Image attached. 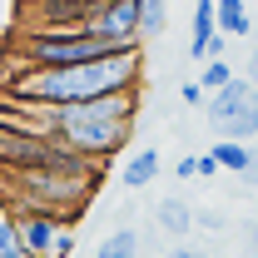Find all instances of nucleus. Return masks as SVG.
Here are the masks:
<instances>
[{
    "instance_id": "nucleus-1",
    "label": "nucleus",
    "mask_w": 258,
    "mask_h": 258,
    "mask_svg": "<svg viewBox=\"0 0 258 258\" xmlns=\"http://www.w3.org/2000/svg\"><path fill=\"white\" fill-rule=\"evenodd\" d=\"M134 114H139V90L124 95H104V99H85V104H20L5 99L0 104V124H15L25 134L55 139L64 149L85 154V159H114L134 134Z\"/></svg>"
},
{
    "instance_id": "nucleus-2",
    "label": "nucleus",
    "mask_w": 258,
    "mask_h": 258,
    "mask_svg": "<svg viewBox=\"0 0 258 258\" xmlns=\"http://www.w3.org/2000/svg\"><path fill=\"white\" fill-rule=\"evenodd\" d=\"M144 85V45L124 55H104L90 64H64V70H5V99L20 104H85V99L124 95Z\"/></svg>"
},
{
    "instance_id": "nucleus-3",
    "label": "nucleus",
    "mask_w": 258,
    "mask_h": 258,
    "mask_svg": "<svg viewBox=\"0 0 258 258\" xmlns=\"http://www.w3.org/2000/svg\"><path fill=\"white\" fill-rule=\"evenodd\" d=\"M124 50H139V45H114L104 35H90L85 25L80 30H25L15 40V64L5 70H64V64H90L104 55H124Z\"/></svg>"
},
{
    "instance_id": "nucleus-4",
    "label": "nucleus",
    "mask_w": 258,
    "mask_h": 258,
    "mask_svg": "<svg viewBox=\"0 0 258 258\" xmlns=\"http://www.w3.org/2000/svg\"><path fill=\"white\" fill-rule=\"evenodd\" d=\"M204 114L219 129V139H243L248 144L258 134V85L248 75H233L224 90H214L204 99Z\"/></svg>"
},
{
    "instance_id": "nucleus-5",
    "label": "nucleus",
    "mask_w": 258,
    "mask_h": 258,
    "mask_svg": "<svg viewBox=\"0 0 258 258\" xmlns=\"http://www.w3.org/2000/svg\"><path fill=\"white\" fill-rule=\"evenodd\" d=\"M85 30L104 35L114 45H144L139 40V0H104V5H95L90 20H85Z\"/></svg>"
},
{
    "instance_id": "nucleus-6",
    "label": "nucleus",
    "mask_w": 258,
    "mask_h": 258,
    "mask_svg": "<svg viewBox=\"0 0 258 258\" xmlns=\"http://www.w3.org/2000/svg\"><path fill=\"white\" fill-rule=\"evenodd\" d=\"M10 214H15L20 243H25L30 258H55V238H60L64 228H75L70 219H60V214H40V209H10Z\"/></svg>"
},
{
    "instance_id": "nucleus-7",
    "label": "nucleus",
    "mask_w": 258,
    "mask_h": 258,
    "mask_svg": "<svg viewBox=\"0 0 258 258\" xmlns=\"http://www.w3.org/2000/svg\"><path fill=\"white\" fill-rule=\"evenodd\" d=\"M209 154L219 159V174H238L243 184H258V164H253V144L243 139H214Z\"/></svg>"
},
{
    "instance_id": "nucleus-8",
    "label": "nucleus",
    "mask_w": 258,
    "mask_h": 258,
    "mask_svg": "<svg viewBox=\"0 0 258 258\" xmlns=\"http://www.w3.org/2000/svg\"><path fill=\"white\" fill-rule=\"evenodd\" d=\"M159 169H164L159 149H149V144H144V149H134V154L124 159V169H119V184H124V189H149V184L159 179Z\"/></svg>"
},
{
    "instance_id": "nucleus-9",
    "label": "nucleus",
    "mask_w": 258,
    "mask_h": 258,
    "mask_svg": "<svg viewBox=\"0 0 258 258\" xmlns=\"http://www.w3.org/2000/svg\"><path fill=\"white\" fill-rule=\"evenodd\" d=\"M214 20H219V35H228V40H248L253 35L248 0H214Z\"/></svg>"
},
{
    "instance_id": "nucleus-10",
    "label": "nucleus",
    "mask_w": 258,
    "mask_h": 258,
    "mask_svg": "<svg viewBox=\"0 0 258 258\" xmlns=\"http://www.w3.org/2000/svg\"><path fill=\"white\" fill-rule=\"evenodd\" d=\"M154 224H159L169 238H184L194 228V204H184V199H159V204H154Z\"/></svg>"
},
{
    "instance_id": "nucleus-11",
    "label": "nucleus",
    "mask_w": 258,
    "mask_h": 258,
    "mask_svg": "<svg viewBox=\"0 0 258 258\" xmlns=\"http://www.w3.org/2000/svg\"><path fill=\"white\" fill-rule=\"evenodd\" d=\"M169 30V0H139V40H159Z\"/></svg>"
},
{
    "instance_id": "nucleus-12",
    "label": "nucleus",
    "mask_w": 258,
    "mask_h": 258,
    "mask_svg": "<svg viewBox=\"0 0 258 258\" xmlns=\"http://www.w3.org/2000/svg\"><path fill=\"white\" fill-rule=\"evenodd\" d=\"M95 258H144L139 233H134V228H114V233H109V238L95 248Z\"/></svg>"
},
{
    "instance_id": "nucleus-13",
    "label": "nucleus",
    "mask_w": 258,
    "mask_h": 258,
    "mask_svg": "<svg viewBox=\"0 0 258 258\" xmlns=\"http://www.w3.org/2000/svg\"><path fill=\"white\" fill-rule=\"evenodd\" d=\"M228 80H233V70L224 60H204V75H199V85H204V95H214V90H224Z\"/></svg>"
},
{
    "instance_id": "nucleus-14",
    "label": "nucleus",
    "mask_w": 258,
    "mask_h": 258,
    "mask_svg": "<svg viewBox=\"0 0 258 258\" xmlns=\"http://www.w3.org/2000/svg\"><path fill=\"white\" fill-rule=\"evenodd\" d=\"M0 258H30L25 243H20V228H15V214L0 224Z\"/></svg>"
},
{
    "instance_id": "nucleus-15",
    "label": "nucleus",
    "mask_w": 258,
    "mask_h": 258,
    "mask_svg": "<svg viewBox=\"0 0 258 258\" xmlns=\"http://www.w3.org/2000/svg\"><path fill=\"white\" fill-rule=\"evenodd\" d=\"M179 99H184V104H189V109H204V85H199V80H184V85H179Z\"/></svg>"
},
{
    "instance_id": "nucleus-16",
    "label": "nucleus",
    "mask_w": 258,
    "mask_h": 258,
    "mask_svg": "<svg viewBox=\"0 0 258 258\" xmlns=\"http://www.w3.org/2000/svg\"><path fill=\"white\" fill-rule=\"evenodd\" d=\"M194 228H228V219L214 209H194Z\"/></svg>"
},
{
    "instance_id": "nucleus-17",
    "label": "nucleus",
    "mask_w": 258,
    "mask_h": 258,
    "mask_svg": "<svg viewBox=\"0 0 258 258\" xmlns=\"http://www.w3.org/2000/svg\"><path fill=\"white\" fill-rule=\"evenodd\" d=\"M174 179H199V154H184L174 164Z\"/></svg>"
},
{
    "instance_id": "nucleus-18",
    "label": "nucleus",
    "mask_w": 258,
    "mask_h": 258,
    "mask_svg": "<svg viewBox=\"0 0 258 258\" xmlns=\"http://www.w3.org/2000/svg\"><path fill=\"white\" fill-rule=\"evenodd\" d=\"M243 258H258V219L243 228Z\"/></svg>"
},
{
    "instance_id": "nucleus-19",
    "label": "nucleus",
    "mask_w": 258,
    "mask_h": 258,
    "mask_svg": "<svg viewBox=\"0 0 258 258\" xmlns=\"http://www.w3.org/2000/svg\"><path fill=\"white\" fill-rule=\"evenodd\" d=\"M70 253H75V228H64L55 238V258H70Z\"/></svg>"
},
{
    "instance_id": "nucleus-20",
    "label": "nucleus",
    "mask_w": 258,
    "mask_h": 258,
    "mask_svg": "<svg viewBox=\"0 0 258 258\" xmlns=\"http://www.w3.org/2000/svg\"><path fill=\"white\" fill-rule=\"evenodd\" d=\"M219 174V159L214 154H199V179H214Z\"/></svg>"
},
{
    "instance_id": "nucleus-21",
    "label": "nucleus",
    "mask_w": 258,
    "mask_h": 258,
    "mask_svg": "<svg viewBox=\"0 0 258 258\" xmlns=\"http://www.w3.org/2000/svg\"><path fill=\"white\" fill-rule=\"evenodd\" d=\"M169 258H214V253H204V248H189V243H179V248H169Z\"/></svg>"
},
{
    "instance_id": "nucleus-22",
    "label": "nucleus",
    "mask_w": 258,
    "mask_h": 258,
    "mask_svg": "<svg viewBox=\"0 0 258 258\" xmlns=\"http://www.w3.org/2000/svg\"><path fill=\"white\" fill-rule=\"evenodd\" d=\"M248 80H253V85H258V50H253V55H248Z\"/></svg>"
},
{
    "instance_id": "nucleus-23",
    "label": "nucleus",
    "mask_w": 258,
    "mask_h": 258,
    "mask_svg": "<svg viewBox=\"0 0 258 258\" xmlns=\"http://www.w3.org/2000/svg\"><path fill=\"white\" fill-rule=\"evenodd\" d=\"M10 219V199H5V189H0V224Z\"/></svg>"
},
{
    "instance_id": "nucleus-24",
    "label": "nucleus",
    "mask_w": 258,
    "mask_h": 258,
    "mask_svg": "<svg viewBox=\"0 0 258 258\" xmlns=\"http://www.w3.org/2000/svg\"><path fill=\"white\" fill-rule=\"evenodd\" d=\"M253 164H258V144H253Z\"/></svg>"
},
{
    "instance_id": "nucleus-25",
    "label": "nucleus",
    "mask_w": 258,
    "mask_h": 258,
    "mask_svg": "<svg viewBox=\"0 0 258 258\" xmlns=\"http://www.w3.org/2000/svg\"><path fill=\"white\" fill-rule=\"evenodd\" d=\"M90 5H104V0H90Z\"/></svg>"
}]
</instances>
